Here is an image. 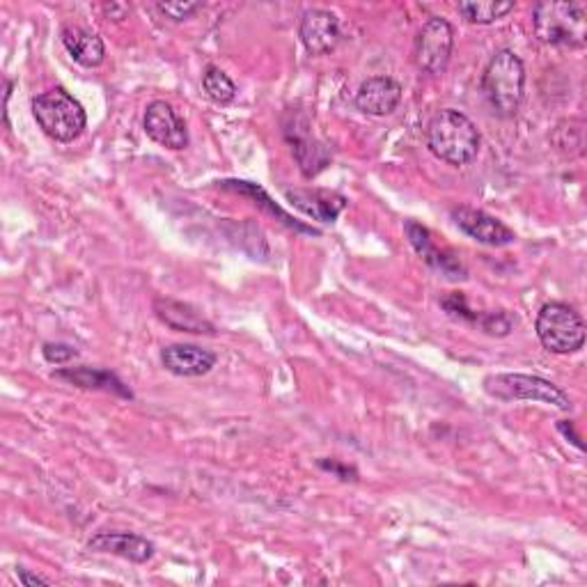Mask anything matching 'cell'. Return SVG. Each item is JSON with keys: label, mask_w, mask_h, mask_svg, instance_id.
Segmentation results:
<instances>
[{"label": "cell", "mask_w": 587, "mask_h": 587, "mask_svg": "<svg viewBox=\"0 0 587 587\" xmlns=\"http://www.w3.org/2000/svg\"><path fill=\"white\" fill-rule=\"evenodd\" d=\"M526 87V67L524 60L509 49L498 51L484 69L482 90L501 117H514L524 104Z\"/></svg>", "instance_id": "obj_3"}, {"label": "cell", "mask_w": 587, "mask_h": 587, "mask_svg": "<svg viewBox=\"0 0 587 587\" xmlns=\"http://www.w3.org/2000/svg\"><path fill=\"white\" fill-rule=\"evenodd\" d=\"M298 37L310 56H326L340 42V21L328 10H305L298 23Z\"/></svg>", "instance_id": "obj_10"}, {"label": "cell", "mask_w": 587, "mask_h": 587, "mask_svg": "<svg viewBox=\"0 0 587 587\" xmlns=\"http://www.w3.org/2000/svg\"><path fill=\"white\" fill-rule=\"evenodd\" d=\"M143 127L154 143L163 148L184 150L189 145V129H186L184 120L168 102H152L145 108Z\"/></svg>", "instance_id": "obj_9"}, {"label": "cell", "mask_w": 587, "mask_h": 587, "mask_svg": "<svg viewBox=\"0 0 587 587\" xmlns=\"http://www.w3.org/2000/svg\"><path fill=\"white\" fill-rule=\"evenodd\" d=\"M317 466L321 468V471L333 473L336 478H340L344 482H356L359 480L356 468L354 466H347V463H340L338 459H319Z\"/></svg>", "instance_id": "obj_25"}, {"label": "cell", "mask_w": 587, "mask_h": 587, "mask_svg": "<svg viewBox=\"0 0 587 587\" xmlns=\"http://www.w3.org/2000/svg\"><path fill=\"white\" fill-rule=\"evenodd\" d=\"M54 377L83 390H104V392H113L127 399L133 397L131 390L117 379L113 372L102 369V367H64V369H58Z\"/></svg>", "instance_id": "obj_18"}, {"label": "cell", "mask_w": 587, "mask_h": 587, "mask_svg": "<svg viewBox=\"0 0 587 587\" xmlns=\"http://www.w3.org/2000/svg\"><path fill=\"white\" fill-rule=\"evenodd\" d=\"M532 26L544 44L583 49L587 42V8L567 0H542L532 10Z\"/></svg>", "instance_id": "obj_2"}, {"label": "cell", "mask_w": 587, "mask_h": 587, "mask_svg": "<svg viewBox=\"0 0 587 587\" xmlns=\"http://www.w3.org/2000/svg\"><path fill=\"white\" fill-rule=\"evenodd\" d=\"M33 115L39 129L58 143H72L87 125L85 108L64 87H54L37 95L33 99Z\"/></svg>", "instance_id": "obj_4"}, {"label": "cell", "mask_w": 587, "mask_h": 587, "mask_svg": "<svg viewBox=\"0 0 587 587\" xmlns=\"http://www.w3.org/2000/svg\"><path fill=\"white\" fill-rule=\"evenodd\" d=\"M427 148L430 152L450 163V166H466L480 152V131L468 117L455 108L438 110L427 125Z\"/></svg>", "instance_id": "obj_1"}, {"label": "cell", "mask_w": 587, "mask_h": 587, "mask_svg": "<svg viewBox=\"0 0 587 587\" xmlns=\"http://www.w3.org/2000/svg\"><path fill=\"white\" fill-rule=\"evenodd\" d=\"M154 313L163 324L173 328V331L198 333V336L214 333V324L207 321L189 303H181L168 296H159L154 301Z\"/></svg>", "instance_id": "obj_16"}, {"label": "cell", "mask_w": 587, "mask_h": 587, "mask_svg": "<svg viewBox=\"0 0 587 587\" xmlns=\"http://www.w3.org/2000/svg\"><path fill=\"white\" fill-rule=\"evenodd\" d=\"M535 331L551 354H576L585 344V321L570 303L551 301L537 315Z\"/></svg>", "instance_id": "obj_5"}, {"label": "cell", "mask_w": 587, "mask_h": 587, "mask_svg": "<svg viewBox=\"0 0 587 587\" xmlns=\"http://www.w3.org/2000/svg\"><path fill=\"white\" fill-rule=\"evenodd\" d=\"M42 351H44V359L49 363H54V365L69 363V361H74L79 356V351L74 347L62 344V342H46Z\"/></svg>", "instance_id": "obj_24"}, {"label": "cell", "mask_w": 587, "mask_h": 587, "mask_svg": "<svg viewBox=\"0 0 587 587\" xmlns=\"http://www.w3.org/2000/svg\"><path fill=\"white\" fill-rule=\"evenodd\" d=\"M402 102V85L390 77H372L356 92V108L365 115H390Z\"/></svg>", "instance_id": "obj_15"}, {"label": "cell", "mask_w": 587, "mask_h": 587, "mask_svg": "<svg viewBox=\"0 0 587 587\" xmlns=\"http://www.w3.org/2000/svg\"><path fill=\"white\" fill-rule=\"evenodd\" d=\"M62 44L67 54L83 67H99L106 58V46L102 37L85 31L83 26H67L62 31Z\"/></svg>", "instance_id": "obj_19"}, {"label": "cell", "mask_w": 587, "mask_h": 587, "mask_svg": "<svg viewBox=\"0 0 587 587\" xmlns=\"http://www.w3.org/2000/svg\"><path fill=\"white\" fill-rule=\"evenodd\" d=\"M285 136L292 145L294 159L298 161L301 173L308 179L317 177L328 166V163H331V150H328L321 140L310 136L308 122L305 120H303V127L292 122V127L285 129Z\"/></svg>", "instance_id": "obj_13"}, {"label": "cell", "mask_w": 587, "mask_h": 587, "mask_svg": "<svg viewBox=\"0 0 587 587\" xmlns=\"http://www.w3.org/2000/svg\"><path fill=\"white\" fill-rule=\"evenodd\" d=\"M480 326L491 336H507L512 331V321L503 313H489L480 319Z\"/></svg>", "instance_id": "obj_26"}, {"label": "cell", "mask_w": 587, "mask_h": 587, "mask_svg": "<svg viewBox=\"0 0 587 587\" xmlns=\"http://www.w3.org/2000/svg\"><path fill=\"white\" fill-rule=\"evenodd\" d=\"M219 356L198 344H171L161 351V365L175 377H202L214 369Z\"/></svg>", "instance_id": "obj_11"}, {"label": "cell", "mask_w": 587, "mask_h": 587, "mask_svg": "<svg viewBox=\"0 0 587 587\" xmlns=\"http://www.w3.org/2000/svg\"><path fill=\"white\" fill-rule=\"evenodd\" d=\"M87 549L125 557L129 562H136V565H145L148 560L154 557L156 551L148 537L136 532H99L90 539Z\"/></svg>", "instance_id": "obj_12"}, {"label": "cell", "mask_w": 587, "mask_h": 587, "mask_svg": "<svg viewBox=\"0 0 587 587\" xmlns=\"http://www.w3.org/2000/svg\"><path fill=\"white\" fill-rule=\"evenodd\" d=\"M453 221L468 237L493 248H503L516 242V234L496 216L486 214L482 209L457 207L453 209Z\"/></svg>", "instance_id": "obj_8"}, {"label": "cell", "mask_w": 587, "mask_h": 587, "mask_svg": "<svg viewBox=\"0 0 587 587\" xmlns=\"http://www.w3.org/2000/svg\"><path fill=\"white\" fill-rule=\"evenodd\" d=\"M459 14L468 23H478V26H489V23H496L505 14L514 10L512 0H468V3L457 5Z\"/></svg>", "instance_id": "obj_20"}, {"label": "cell", "mask_w": 587, "mask_h": 587, "mask_svg": "<svg viewBox=\"0 0 587 587\" xmlns=\"http://www.w3.org/2000/svg\"><path fill=\"white\" fill-rule=\"evenodd\" d=\"M484 390L503 402L530 399V402H542L560 411L572 409V399L565 390L535 374H491L484 379Z\"/></svg>", "instance_id": "obj_6"}, {"label": "cell", "mask_w": 587, "mask_h": 587, "mask_svg": "<svg viewBox=\"0 0 587 587\" xmlns=\"http://www.w3.org/2000/svg\"><path fill=\"white\" fill-rule=\"evenodd\" d=\"M557 430L562 432V434H565L567 438L572 436V443L576 445V448L578 450H583V443H580V436L574 432V425H572V422H567V420H562V422H557Z\"/></svg>", "instance_id": "obj_28"}, {"label": "cell", "mask_w": 587, "mask_h": 587, "mask_svg": "<svg viewBox=\"0 0 587 587\" xmlns=\"http://www.w3.org/2000/svg\"><path fill=\"white\" fill-rule=\"evenodd\" d=\"M455 49V31L443 16H432L413 42V60L420 72L430 77L445 74Z\"/></svg>", "instance_id": "obj_7"}, {"label": "cell", "mask_w": 587, "mask_h": 587, "mask_svg": "<svg viewBox=\"0 0 587 587\" xmlns=\"http://www.w3.org/2000/svg\"><path fill=\"white\" fill-rule=\"evenodd\" d=\"M202 87H204V95L214 102V104H230L234 102V97H237V85L232 83V79L223 72V69L209 64L204 69L202 74Z\"/></svg>", "instance_id": "obj_21"}, {"label": "cell", "mask_w": 587, "mask_h": 587, "mask_svg": "<svg viewBox=\"0 0 587 587\" xmlns=\"http://www.w3.org/2000/svg\"><path fill=\"white\" fill-rule=\"evenodd\" d=\"M407 234H409V242L415 248V253L432 269L441 271L445 278H450V280H463L466 278V269L461 267V262L457 260V257L450 250H441L434 244L432 234H430V230L425 225H420L415 221H409L407 223Z\"/></svg>", "instance_id": "obj_14"}, {"label": "cell", "mask_w": 587, "mask_h": 587, "mask_svg": "<svg viewBox=\"0 0 587 587\" xmlns=\"http://www.w3.org/2000/svg\"><path fill=\"white\" fill-rule=\"evenodd\" d=\"M16 574H19L21 585H26V587H31V585H51L49 578H44V576H39V574H31L28 570H23V567H19Z\"/></svg>", "instance_id": "obj_27"}, {"label": "cell", "mask_w": 587, "mask_h": 587, "mask_svg": "<svg viewBox=\"0 0 587 587\" xmlns=\"http://www.w3.org/2000/svg\"><path fill=\"white\" fill-rule=\"evenodd\" d=\"M287 200L301 209L305 216H310L321 223H333L340 211L347 207V200L333 191H308V189H294L285 193Z\"/></svg>", "instance_id": "obj_17"}, {"label": "cell", "mask_w": 587, "mask_h": 587, "mask_svg": "<svg viewBox=\"0 0 587 587\" xmlns=\"http://www.w3.org/2000/svg\"><path fill=\"white\" fill-rule=\"evenodd\" d=\"M221 186H223V189H232V191H237V193H246V196H253L255 200H260V204H262L265 209H269L273 216L283 219V223H285L287 227H294V230H298V232H313V234H317L315 230H310V227H305V225L292 221V219L285 214L283 209L275 207V202H271V198H269L257 184H250V181H221Z\"/></svg>", "instance_id": "obj_22"}, {"label": "cell", "mask_w": 587, "mask_h": 587, "mask_svg": "<svg viewBox=\"0 0 587 587\" xmlns=\"http://www.w3.org/2000/svg\"><path fill=\"white\" fill-rule=\"evenodd\" d=\"M159 12L173 21H186L202 10V3H186V0H168V3H156Z\"/></svg>", "instance_id": "obj_23"}]
</instances>
